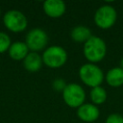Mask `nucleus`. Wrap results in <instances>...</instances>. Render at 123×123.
<instances>
[{"instance_id":"obj_7","label":"nucleus","mask_w":123,"mask_h":123,"mask_svg":"<svg viewBox=\"0 0 123 123\" xmlns=\"http://www.w3.org/2000/svg\"><path fill=\"white\" fill-rule=\"evenodd\" d=\"M3 21L5 26L9 30L14 33H19L24 31L28 25V21L24 13L14 10L9 11L8 12H6V14L4 15Z\"/></svg>"},{"instance_id":"obj_16","label":"nucleus","mask_w":123,"mask_h":123,"mask_svg":"<svg viewBox=\"0 0 123 123\" xmlns=\"http://www.w3.org/2000/svg\"><path fill=\"white\" fill-rule=\"evenodd\" d=\"M105 123H123V115L118 112H112L107 116Z\"/></svg>"},{"instance_id":"obj_10","label":"nucleus","mask_w":123,"mask_h":123,"mask_svg":"<svg viewBox=\"0 0 123 123\" xmlns=\"http://www.w3.org/2000/svg\"><path fill=\"white\" fill-rule=\"evenodd\" d=\"M91 30L84 25H77L70 31V37L73 41L79 43H85L92 37Z\"/></svg>"},{"instance_id":"obj_14","label":"nucleus","mask_w":123,"mask_h":123,"mask_svg":"<svg viewBox=\"0 0 123 123\" xmlns=\"http://www.w3.org/2000/svg\"><path fill=\"white\" fill-rule=\"evenodd\" d=\"M89 98L91 100V103L94 105H102L107 101L108 98V93L106 91V89L99 86H95L92 87L89 91Z\"/></svg>"},{"instance_id":"obj_2","label":"nucleus","mask_w":123,"mask_h":123,"mask_svg":"<svg viewBox=\"0 0 123 123\" xmlns=\"http://www.w3.org/2000/svg\"><path fill=\"white\" fill-rule=\"evenodd\" d=\"M79 77L84 85L89 87H95L101 86L105 80V75L101 67L96 63L86 62L79 68Z\"/></svg>"},{"instance_id":"obj_3","label":"nucleus","mask_w":123,"mask_h":123,"mask_svg":"<svg viewBox=\"0 0 123 123\" xmlns=\"http://www.w3.org/2000/svg\"><path fill=\"white\" fill-rule=\"evenodd\" d=\"M41 58L46 66L50 68H60L66 63L68 54L63 47L60 45H51L44 50Z\"/></svg>"},{"instance_id":"obj_15","label":"nucleus","mask_w":123,"mask_h":123,"mask_svg":"<svg viewBox=\"0 0 123 123\" xmlns=\"http://www.w3.org/2000/svg\"><path fill=\"white\" fill-rule=\"evenodd\" d=\"M11 46V39L5 33L0 32V53L6 51Z\"/></svg>"},{"instance_id":"obj_8","label":"nucleus","mask_w":123,"mask_h":123,"mask_svg":"<svg viewBox=\"0 0 123 123\" xmlns=\"http://www.w3.org/2000/svg\"><path fill=\"white\" fill-rule=\"evenodd\" d=\"M100 115L99 108L92 103H85L77 109V116L80 120L91 123L98 119Z\"/></svg>"},{"instance_id":"obj_9","label":"nucleus","mask_w":123,"mask_h":123,"mask_svg":"<svg viewBox=\"0 0 123 123\" xmlns=\"http://www.w3.org/2000/svg\"><path fill=\"white\" fill-rule=\"evenodd\" d=\"M42 8L45 14L51 18H60L66 11L65 2L62 0H46L43 2Z\"/></svg>"},{"instance_id":"obj_5","label":"nucleus","mask_w":123,"mask_h":123,"mask_svg":"<svg viewBox=\"0 0 123 123\" xmlns=\"http://www.w3.org/2000/svg\"><path fill=\"white\" fill-rule=\"evenodd\" d=\"M64 103L70 108L78 109L80 106L85 104L86 91L84 87L77 83H69L62 92Z\"/></svg>"},{"instance_id":"obj_11","label":"nucleus","mask_w":123,"mask_h":123,"mask_svg":"<svg viewBox=\"0 0 123 123\" xmlns=\"http://www.w3.org/2000/svg\"><path fill=\"white\" fill-rule=\"evenodd\" d=\"M105 80L111 87H119L123 86V69L119 66L111 67L106 73Z\"/></svg>"},{"instance_id":"obj_4","label":"nucleus","mask_w":123,"mask_h":123,"mask_svg":"<svg viewBox=\"0 0 123 123\" xmlns=\"http://www.w3.org/2000/svg\"><path fill=\"white\" fill-rule=\"evenodd\" d=\"M93 19L95 25L100 29H110L116 22L117 12L113 6L104 4L95 11Z\"/></svg>"},{"instance_id":"obj_18","label":"nucleus","mask_w":123,"mask_h":123,"mask_svg":"<svg viewBox=\"0 0 123 123\" xmlns=\"http://www.w3.org/2000/svg\"><path fill=\"white\" fill-rule=\"evenodd\" d=\"M119 67L123 69V58L120 60V62H119Z\"/></svg>"},{"instance_id":"obj_13","label":"nucleus","mask_w":123,"mask_h":123,"mask_svg":"<svg viewBox=\"0 0 123 123\" xmlns=\"http://www.w3.org/2000/svg\"><path fill=\"white\" fill-rule=\"evenodd\" d=\"M9 54H10V57L13 60H16V61L24 60L26 56L29 54V48L25 42L17 41L12 43L10 46Z\"/></svg>"},{"instance_id":"obj_6","label":"nucleus","mask_w":123,"mask_h":123,"mask_svg":"<svg viewBox=\"0 0 123 123\" xmlns=\"http://www.w3.org/2000/svg\"><path fill=\"white\" fill-rule=\"evenodd\" d=\"M32 52H37L44 49L48 43V36L46 32L40 28H35L26 35L25 42Z\"/></svg>"},{"instance_id":"obj_12","label":"nucleus","mask_w":123,"mask_h":123,"mask_svg":"<svg viewBox=\"0 0 123 123\" xmlns=\"http://www.w3.org/2000/svg\"><path fill=\"white\" fill-rule=\"evenodd\" d=\"M43 62L40 55L37 52H30L23 60V64L26 70L30 72H37L41 68Z\"/></svg>"},{"instance_id":"obj_17","label":"nucleus","mask_w":123,"mask_h":123,"mask_svg":"<svg viewBox=\"0 0 123 123\" xmlns=\"http://www.w3.org/2000/svg\"><path fill=\"white\" fill-rule=\"evenodd\" d=\"M66 85H67V84L65 83V81H64L63 79H62V78H57V79H55V80L53 81V83H52L53 88H54L56 91H59V92H62L63 89L65 88Z\"/></svg>"},{"instance_id":"obj_1","label":"nucleus","mask_w":123,"mask_h":123,"mask_svg":"<svg viewBox=\"0 0 123 123\" xmlns=\"http://www.w3.org/2000/svg\"><path fill=\"white\" fill-rule=\"evenodd\" d=\"M83 53H84V57L88 62L97 63L106 57L107 54L106 41L98 36H92L87 41L84 43Z\"/></svg>"}]
</instances>
